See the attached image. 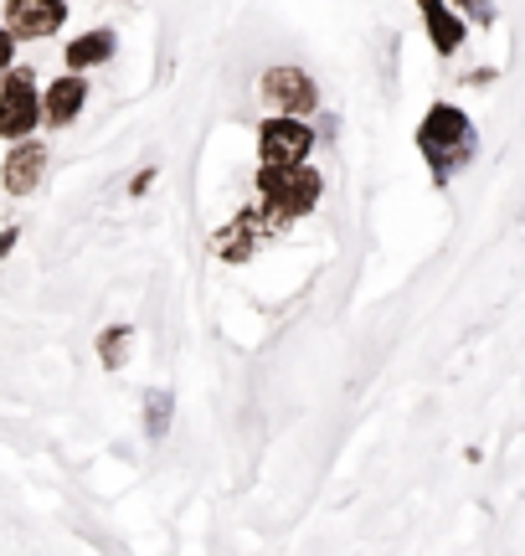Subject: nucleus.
Wrapping results in <instances>:
<instances>
[{
	"label": "nucleus",
	"mask_w": 525,
	"mask_h": 556,
	"mask_svg": "<svg viewBox=\"0 0 525 556\" xmlns=\"http://www.w3.org/2000/svg\"><path fill=\"white\" fill-rule=\"evenodd\" d=\"M258 191H262V206H268V222H289L320 206L324 180L304 160H262Z\"/></svg>",
	"instance_id": "nucleus-1"
},
{
	"label": "nucleus",
	"mask_w": 525,
	"mask_h": 556,
	"mask_svg": "<svg viewBox=\"0 0 525 556\" xmlns=\"http://www.w3.org/2000/svg\"><path fill=\"white\" fill-rule=\"evenodd\" d=\"M418 150L433 160V176L448 180V170H453L459 160L474 155V124H469V114L453 109V103H433L423 129H418Z\"/></svg>",
	"instance_id": "nucleus-2"
},
{
	"label": "nucleus",
	"mask_w": 525,
	"mask_h": 556,
	"mask_svg": "<svg viewBox=\"0 0 525 556\" xmlns=\"http://www.w3.org/2000/svg\"><path fill=\"white\" fill-rule=\"evenodd\" d=\"M41 124V99L31 73L11 67V78L0 83V139H26Z\"/></svg>",
	"instance_id": "nucleus-3"
},
{
	"label": "nucleus",
	"mask_w": 525,
	"mask_h": 556,
	"mask_svg": "<svg viewBox=\"0 0 525 556\" xmlns=\"http://www.w3.org/2000/svg\"><path fill=\"white\" fill-rule=\"evenodd\" d=\"M262 99L273 103L279 114L304 119V114H315L320 88H315V78H309L304 67H268V73H262Z\"/></svg>",
	"instance_id": "nucleus-4"
},
{
	"label": "nucleus",
	"mask_w": 525,
	"mask_h": 556,
	"mask_svg": "<svg viewBox=\"0 0 525 556\" xmlns=\"http://www.w3.org/2000/svg\"><path fill=\"white\" fill-rule=\"evenodd\" d=\"M315 150V129L294 114H273V119L258 129V155L262 160H304Z\"/></svg>",
	"instance_id": "nucleus-5"
},
{
	"label": "nucleus",
	"mask_w": 525,
	"mask_h": 556,
	"mask_svg": "<svg viewBox=\"0 0 525 556\" xmlns=\"http://www.w3.org/2000/svg\"><path fill=\"white\" fill-rule=\"evenodd\" d=\"M62 21H67V0H11L5 5L11 37H26V41L62 31Z\"/></svg>",
	"instance_id": "nucleus-6"
},
{
	"label": "nucleus",
	"mask_w": 525,
	"mask_h": 556,
	"mask_svg": "<svg viewBox=\"0 0 525 556\" xmlns=\"http://www.w3.org/2000/svg\"><path fill=\"white\" fill-rule=\"evenodd\" d=\"M41 176H47V150H41L37 139H16V150L5 155V170H0L5 191L11 197H31L41 186Z\"/></svg>",
	"instance_id": "nucleus-7"
},
{
	"label": "nucleus",
	"mask_w": 525,
	"mask_h": 556,
	"mask_svg": "<svg viewBox=\"0 0 525 556\" xmlns=\"http://www.w3.org/2000/svg\"><path fill=\"white\" fill-rule=\"evenodd\" d=\"M82 99H88V83H82V73H67V78H57L52 88H47V99H41V119L62 129V124L78 119Z\"/></svg>",
	"instance_id": "nucleus-8"
},
{
	"label": "nucleus",
	"mask_w": 525,
	"mask_h": 556,
	"mask_svg": "<svg viewBox=\"0 0 525 556\" xmlns=\"http://www.w3.org/2000/svg\"><path fill=\"white\" fill-rule=\"evenodd\" d=\"M418 11H423V21H427V37H433V47H438L444 58H453V52L464 47V21L453 16L444 0H418Z\"/></svg>",
	"instance_id": "nucleus-9"
},
{
	"label": "nucleus",
	"mask_w": 525,
	"mask_h": 556,
	"mask_svg": "<svg viewBox=\"0 0 525 556\" xmlns=\"http://www.w3.org/2000/svg\"><path fill=\"white\" fill-rule=\"evenodd\" d=\"M114 58V31H88L67 47V67L73 73H88V67H99V62Z\"/></svg>",
	"instance_id": "nucleus-10"
},
{
	"label": "nucleus",
	"mask_w": 525,
	"mask_h": 556,
	"mask_svg": "<svg viewBox=\"0 0 525 556\" xmlns=\"http://www.w3.org/2000/svg\"><path fill=\"white\" fill-rule=\"evenodd\" d=\"M170 417H176V397H170V392H150V397H144V438H150V443H165V438H170Z\"/></svg>",
	"instance_id": "nucleus-11"
},
{
	"label": "nucleus",
	"mask_w": 525,
	"mask_h": 556,
	"mask_svg": "<svg viewBox=\"0 0 525 556\" xmlns=\"http://www.w3.org/2000/svg\"><path fill=\"white\" fill-rule=\"evenodd\" d=\"M129 340H135V325H114V330H103L99 336V356L103 366L114 371V366H124V356H129Z\"/></svg>",
	"instance_id": "nucleus-12"
},
{
	"label": "nucleus",
	"mask_w": 525,
	"mask_h": 556,
	"mask_svg": "<svg viewBox=\"0 0 525 556\" xmlns=\"http://www.w3.org/2000/svg\"><path fill=\"white\" fill-rule=\"evenodd\" d=\"M253 232H258V222H253V217H243L238 227H227V232H222V258L243 263L247 253H253Z\"/></svg>",
	"instance_id": "nucleus-13"
},
{
	"label": "nucleus",
	"mask_w": 525,
	"mask_h": 556,
	"mask_svg": "<svg viewBox=\"0 0 525 556\" xmlns=\"http://www.w3.org/2000/svg\"><path fill=\"white\" fill-rule=\"evenodd\" d=\"M11 52H16V37H11V26H0V73L11 67Z\"/></svg>",
	"instance_id": "nucleus-14"
},
{
	"label": "nucleus",
	"mask_w": 525,
	"mask_h": 556,
	"mask_svg": "<svg viewBox=\"0 0 525 556\" xmlns=\"http://www.w3.org/2000/svg\"><path fill=\"white\" fill-rule=\"evenodd\" d=\"M459 5H464V11H469L474 21H495V11H489V0H459Z\"/></svg>",
	"instance_id": "nucleus-15"
},
{
	"label": "nucleus",
	"mask_w": 525,
	"mask_h": 556,
	"mask_svg": "<svg viewBox=\"0 0 525 556\" xmlns=\"http://www.w3.org/2000/svg\"><path fill=\"white\" fill-rule=\"evenodd\" d=\"M150 180H155V170H140V176H135V186H129V191L140 197V191H150Z\"/></svg>",
	"instance_id": "nucleus-16"
},
{
	"label": "nucleus",
	"mask_w": 525,
	"mask_h": 556,
	"mask_svg": "<svg viewBox=\"0 0 525 556\" xmlns=\"http://www.w3.org/2000/svg\"><path fill=\"white\" fill-rule=\"evenodd\" d=\"M16 238H21L16 227H11V232H0V258H5V253H11V248H16Z\"/></svg>",
	"instance_id": "nucleus-17"
}]
</instances>
